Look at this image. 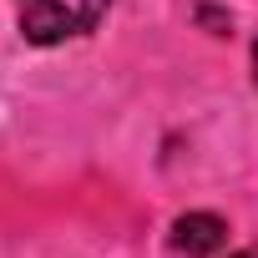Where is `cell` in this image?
I'll use <instances>...</instances> for the list:
<instances>
[{"label": "cell", "mask_w": 258, "mask_h": 258, "mask_svg": "<svg viewBox=\"0 0 258 258\" xmlns=\"http://www.w3.org/2000/svg\"><path fill=\"white\" fill-rule=\"evenodd\" d=\"M106 6L111 0H86V6H66V0H21V36L31 46H61L71 36L96 31Z\"/></svg>", "instance_id": "cell-1"}, {"label": "cell", "mask_w": 258, "mask_h": 258, "mask_svg": "<svg viewBox=\"0 0 258 258\" xmlns=\"http://www.w3.org/2000/svg\"><path fill=\"white\" fill-rule=\"evenodd\" d=\"M228 243V223L218 213H182L172 223V248L187 253V258H208Z\"/></svg>", "instance_id": "cell-2"}, {"label": "cell", "mask_w": 258, "mask_h": 258, "mask_svg": "<svg viewBox=\"0 0 258 258\" xmlns=\"http://www.w3.org/2000/svg\"><path fill=\"white\" fill-rule=\"evenodd\" d=\"M198 21H203V26H208L213 36H228V16H218L213 6H198Z\"/></svg>", "instance_id": "cell-3"}, {"label": "cell", "mask_w": 258, "mask_h": 258, "mask_svg": "<svg viewBox=\"0 0 258 258\" xmlns=\"http://www.w3.org/2000/svg\"><path fill=\"white\" fill-rule=\"evenodd\" d=\"M228 258H258V248H243V253H228Z\"/></svg>", "instance_id": "cell-4"}, {"label": "cell", "mask_w": 258, "mask_h": 258, "mask_svg": "<svg viewBox=\"0 0 258 258\" xmlns=\"http://www.w3.org/2000/svg\"><path fill=\"white\" fill-rule=\"evenodd\" d=\"M253 81H258V36H253Z\"/></svg>", "instance_id": "cell-5"}]
</instances>
